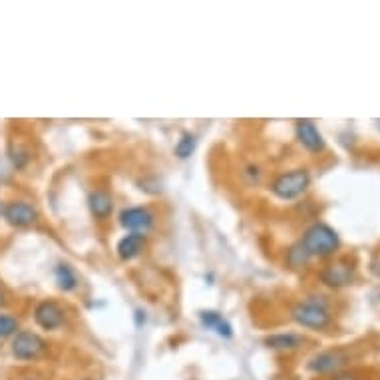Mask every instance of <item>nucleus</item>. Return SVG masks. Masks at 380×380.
I'll return each instance as SVG.
<instances>
[{
    "label": "nucleus",
    "mask_w": 380,
    "mask_h": 380,
    "mask_svg": "<svg viewBox=\"0 0 380 380\" xmlns=\"http://www.w3.org/2000/svg\"><path fill=\"white\" fill-rule=\"evenodd\" d=\"M301 243L305 251L309 253V257H330L335 255L339 247H341V239H339V233L328 227L327 223H315L311 225L301 237Z\"/></svg>",
    "instance_id": "obj_1"
},
{
    "label": "nucleus",
    "mask_w": 380,
    "mask_h": 380,
    "mask_svg": "<svg viewBox=\"0 0 380 380\" xmlns=\"http://www.w3.org/2000/svg\"><path fill=\"white\" fill-rule=\"evenodd\" d=\"M311 185V175L309 171L302 170H291L277 175L275 180L271 182V193L283 201H291V199H297L299 196H302Z\"/></svg>",
    "instance_id": "obj_2"
},
{
    "label": "nucleus",
    "mask_w": 380,
    "mask_h": 380,
    "mask_svg": "<svg viewBox=\"0 0 380 380\" xmlns=\"http://www.w3.org/2000/svg\"><path fill=\"white\" fill-rule=\"evenodd\" d=\"M291 319L305 328H313V330H323L330 323L327 307L323 302L316 301H301L293 305L291 309Z\"/></svg>",
    "instance_id": "obj_3"
},
{
    "label": "nucleus",
    "mask_w": 380,
    "mask_h": 380,
    "mask_svg": "<svg viewBox=\"0 0 380 380\" xmlns=\"http://www.w3.org/2000/svg\"><path fill=\"white\" fill-rule=\"evenodd\" d=\"M356 275V267L349 259H337V261L328 263L327 267L321 271V281L330 288L349 287L354 281Z\"/></svg>",
    "instance_id": "obj_4"
},
{
    "label": "nucleus",
    "mask_w": 380,
    "mask_h": 380,
    "mask_svg": "<svg viewBox=\"0 0 380 380\" xmlns=\"http://www.w3.org/2000/svg\"><path fill=\"white\" fill-rule=\"evenodd\" d=\"M10 351L18 360H34L46 351V342L40 339L36 332L20 330L13 337Z\"/></svg>",
    "instance_id": "obj_5"
},
{
    "label": "nucleus",
    "mask_w": 380,
    "mask_h": 380,
    "mask_svg": "<svg viewBox=\"0 0 380 380\" xmlns=\"http://www.w3.org/2000/svg\"><path fill=\"white\" fill-rule=\"evenodd\" d=\"M154 221H156V217L147 207H126L119 213V225L130 233L144 235L145 231H149L154 227Z\"/></svg>",
    "instance_id": "obj_6"
},
{
    "label": "nucleus",
    "mask_w": 380,
    "mask_h": 380,
    "mask_svg": "<svg viewBox=\"0 0 380 380\" xmlns=\"http://www.w3.org/2000/svg\"><path fill=\"white\" fill-rule=\"evenodd\" d=\"M34 321L44 330H56V328H60L64 325L66 313L58 302L46 299V301L36 305V309H34Z\"/></svg>",
    "instance_id": "obj_7"
},
{
    "label": "nucleus",
    "mask_w": 380,
    "mask_h": 380,
    "mask_svg": "<svg viewBox=\"0 0 380 380\" xmlns=\"http://www.w3.org/2000/svg\"><path fill=\"white\" fill-rule=\"evenodd\" d=\"M2 215L13 227H30L32 223H36V219H38L36 207L27 203V201H10L2 210Z\"/></svg>",
    "instance_id": "obj_8"
},
{
    "label": "nucleus",
    "mask_w": 380,
    "mask_h": 380,
    "mask_svg": "<svg viewBox=\"0 0 380 380\" xmlns=\"http://www.w3.org/2000/svg\"><path fill=\"white\" fill-rule=\"evenodd\" d=\"M295 130H297V140H299V144H301L307 152H311V154H321V152L325 149L323 133L319 131V128H316L313 119H299L297 126H295Z\"/></svg>",
    "instance_id": "obj_9"
},
{
    "label": "nucleus",
    "mask_w": 380,
    "mask_h": 380,
    "mask_svg": "<svg viewBox=\"0 0 380 380\" xmlns=\"http://www.w3.org/2000/svg\"><path fill=\"white\" fill-rule=\"evenodd\" d=\"M344 363H346L344 351H341V349H330V351H323V353L315 354L307 363V368L316 372V374H327V372L339 370Z\"/></svg>",
    "instance_id": "obj_10"
},
{
    "label": "nucleus",
    "mask_w": 380,
    "mask_h": 380,
    "mask_svg": "<svg viewBox=\"0 0 380 380\" xmlns=\"http://www.w3.org/2000/svg\"><path fill=\"white\" fill-rule=\"evenodd\" d=\"M88 207L98 221H104L114 211V197L105 189H94L88 197Z\"/></svg>",
    "instance_id": "obj_11"
},
{
    "label": "nucleus",
    "mask_w": 380,
    "mask_h": 380,
    "mask_svg": "<svg viewBox=\"0 0 380 380\" xmlns=\"http://www.w3.org/2000/svg\"><path fill=\"white\" fill-rule=\"evenodd\" d=\"M145 249V235L140 233H130V235L122 237L116 245V253L122 261H131L138 255H142V251Z\"/></svg>",
    "instance_id": "obj_12"
},
{
    "label": "nucleus",
    "mask_w": 380,
    "mask_h": 380,
    "mask_svg": "<svg viewBox=\"0 0 380 380\" xmlns=\"http://www.w3.org/2000/svg\"><path fill=\"white\" fill-rule=\"evenodd\" d=\"M199 321H201V325L205 328H210V330H215L219 337L223 339H231L233 337V327H231V323L221 315V313H217V311H201L199 313Z\"/></svg>",
    "instance_id": "obj_13"
},
{
    "label": "nucleus",
    "mask_w": 380,
    "mask_h": 380,
    "mask_svg": "<svg viewBox=\"0 0 380 380\" xmlns=\"http://www.w3.org/2000/svg\"><path fill=\"white\" fill-rule=\"evenodd\" d=\"M301 342L302 339L295 332H277L265 339V344L273 351H295L301 346Z\"/></svg>",
    "instance_id": "obj_14"
},
{
    "label": "nucleus",
    "mask_w": 380,
    "mask_h": 380,
    "mask_svg": "<svg viewBox=\"0 0 380 380\" xmlns=\"http://www.w3.org/2000/svg\"><path fill=\"white\" fill-rule=\"evenodd\" d=\"M54 277H56V283H58V287L62 288V291H74V288L78 287V277H76V271L70 267V265H66V263H60L58 267H56V271H54Z\"/></svg>",
    "instance_id": "obj_15"
},
{
    "label": "nucleus",
    "mask_w": 380,
    "mask_h": 380,
    "mask_svg": "<svg viewBox=\"0 0 380 380\" xmlns=\"http://www.w3.org/2000/svg\"><path fill=\"white\" fill-rule=\"evenodd\" d=\"M309 261H311V257H309V253L305 251V247H302L301 243H295V245L288 247L287 251L288 269H305Z\"/></svg>",
    "instance_id": "obj_16"
},
{
    "label": "nucleus",
    "mask_w": 380,
    "mask_h": 380,
    "mask_svg": "<svg viewBox=\"0 0 380 380\" xmlns=\"http://www.w3.org/2000/svg\"><path fill=\"white\" fill-rule=\"evenodd\" d=\"M196 147H197V138L193 133H184L180 140H177V144L173 147V154L177 156L180 159H187L191 158L193 154H196Z\"/></svg>",
    "instance_id": "obj_17"
},
{
    "label": "nucleus",
    "mask_w": 380,
    "mask_h": 380,
    "mask_svg": "<svg viewBox=\"0 0 380 380\" xmlns=\"http://www.w3.org/2000/svg\"><path fill=\"white\" fill-rule=\"evenodd\" d=\"M20 328V323L16 316L10 315H0V339H8L14 337Z\"/></svg>",
    "instance_id": "obj_18"
},
{
    "label": "nucleus",
    "mask_w": 380,
    "mask_h": 380,
    "mask_svg": "<svg viewBox=\"0 0 380 380\" xmlns=\"http://www.w3.org/2000/svg\"><path fill=\"white\" fill-rule=\"evenodd\" d=\"M370 271H372V275H377L380 279V251H377L372 255V259H370Z\"/></svg>",
    "instance_id": "obj_19"
},
{
    "label": "nucleus",
    "mask_w": 380,
    "mask_h": 380,
    "mask_svg": "<svg viewBox=\"0 0 380 380\" xmlns=\"http://www.w3.org/2000/svg\"><path fill=\"white\" fill-rule=\"evenodd\" d=\"M332 380H360L358 377H354V374H339L337 379Z\"/></svg>",
    "instance_id": "obj_20"
},
{
    "label": "nucleus",
    "mask_w": 380,
    "mask_h": 380,
    "mask_svg": "<svg viewBox=\"0 0 380 380\" xmlns=\"http://www.w3.org/2000/svg\"><path fill=\"white\" fill-rule=\"evenodd\" d=\"M4 302V288H2V283H0V305Z\"/></svg>",
    "instance_id": "obj_21"
}]
</instances>
